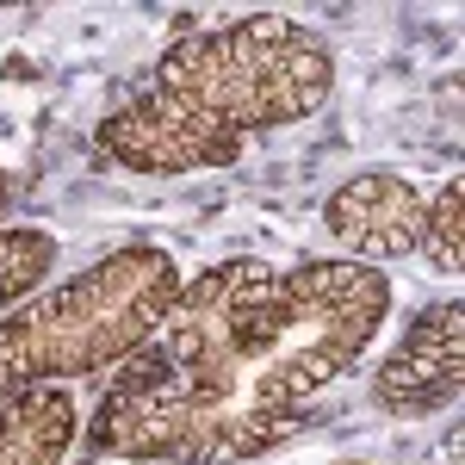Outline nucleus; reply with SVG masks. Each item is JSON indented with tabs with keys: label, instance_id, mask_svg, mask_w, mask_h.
Segmentation results:
<instances>
[{
	"label": "nucleus",
	"instance_id": "obj_6",
	"mask_svg": "<svg viewBox=\"0 0 465 465\" xmlns=\"http://www.w3.org/2000/svg\"><path fill=\"white\" fill-rule=\"evenodd\" d=\"M465 385V304L447 298L403 329L397 354L379 366L372 397L391 410H440Z\"/></svg>",
	"mask_w": 465,
	"mask_h": 465
},
{
	"label": "nucleus",
	"instance_id": "obj_5",
	"mask_svg": "<svg viewBox=\"0 0 465 465\" xmlns=\"http://www.w3.org/2000/svg\"><path fill=\"white\" fill-rule=\"evenodd\" d=\"M422 217L429 199L391 168H366L322 199V230L348 254H379V261L422 249Z\"/></svg>",
	"mask_w": 465,
	"mask_h": 465
},
{
	"label": "nucleus",
	"instance_id": "obj_9",
	"mask_svg": "<svg viewBox=\"0 0 465 465\" xmlns=\"http://www.w3.org/2000/svg\"><path fill=\"white\" fill-rule=\"evenodd\" d=\"M422 254H429L440 273H460L465 267V180L460 174L429 199V217H422Z\"/></svg>",
	"mask_w": 465,
	"mask_h": 465
},
{
	"label": "nucleus",
	"instance_id": "obj_4",
	"mask_svg": "<svg viewBox=\"0 0 465 465\" xmlns=\"http://www.w3.org/2000/svg\"><path fill=\"white\" fill-rule=\"evenodd\" d=\"M304 429V410L223 416L193 397H174L131 366H112V385L87 422V460H149V465H236L261 460Z\"/></svg>",
	"mask_w": 465,
	"mask_h": 465
},
{
	"label": "nucleus",
	"instance_id": "obj_10",
	"mask_svg": "<svg viewBox=\"0 0 465 465\" xmlns=\"http://www.w3.org/2000/svg\"><path fill=\"white\" fill-rule=\"evenodd\" d=\"M0 212H6V180H0Z\"/></svg>",
	"mask_w": 465,
	"mask_h": 465
},
{
	"label": "nucleus",
	"instance_id": "obj_2",
	"mask_svg": "<svg viewBox=\"0 0 465 465\" xmlns=\"http://www.w3.org/2000/svg\"><path fill=\"white\" fill-rule=\"evenodd\" d=\"M180 280L186 273L174 267L168 249L124 242L100 267H87L50 298L25 304L19 317H0V397L124 366L155 335Z\"/></svg>",
	"mask_w": 465,
	"mask_h": 465
},
{
	"label": "nucleus",
	"instance_id": "obj_3",
	"mask_svg": "<svg viewBox=\"0 0 465 465\" xmlns=\"http://www.w3.org/2000/svg\"><path fill=\"white\" fill-rule=\"evenodd\" d=\"M391 311V280L360 261H298L286 267V322L249 379L254 410H304L341 379Z\"/></svg>",
	"mask_w": 465,
	"mask_h": 465
},
{
	"label": "nucleus",
	"instance_id": "obj_7",
	"mask_svg": "<svg viewBox=\"0 0 465 465\" xmlns=\"http://www.w3.org/2000/svg\"><path fill=\"white\" fill-rule=\"evenodd\" d=\"M74 440V397L63 385H32L0 397V465H56Z\"/></svg>",
	"mask_w": 465,
	"mask_h": 465
},
{
	"label": "nucleus",
	"instance_id": "obj_8",
	"mask_svg": "<svg viewBox=\"0 0 465 465\" xmlns=\"http://www.w3.org/2000/svg\"><path fill=\"white\" fill-rule=\"evenodd\" d=\"M56 236L50 230H32V223H13L0 230V311H13L25 292H37L56 267Z\"/></svg>",
	"mask_w": 465,
	"mask_h": 465
},
{
	"label": "nucleus",
	"instance_id": "obj_1",
	"mask_svg": "<svg viewBox=\"0 0 465 465\" xmlns=\"http://www.w3.org/2000/svg\"><path fill=\"white\" fill-rule=\"evenodd\" d=\"M335 56L286 13H254L217 32H186L149 69L143 94L100 118L94 162L124 174H205L230 168L249 137L329 106Z\"/></svg>",
	"mask_w": 465,
	"mask_h": 465
}]
</instances>
